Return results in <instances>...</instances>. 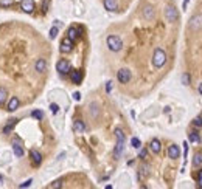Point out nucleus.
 <instances>
[{
  "label": "nucleus",
  "mask_w": 202,
  "mask_h": 189,
  "mask_svg": "<svg viewBox=\"0 0 202 189\" xmlns=\"http://www.w3.org/2000/svg\"><path fill=\"white\" fill-rule=\"evenodd\" d=\"M30 157H31V160H33V163H34L36 166H39V164L42 163V153H41L39 150L31 149V150H30Z\"/></svg>",
  "instance_id": "10"
},
{
  "label": "nucleus",
  "mask_w": 202,
  "mask_h": 189,
  "mask_svg": "<svg viewBox=\"0 0 202 189\" xmlns=\"http://www.w3.org/2000/svg\"><path fill=\"white\" fill-rule=\"evenodd\" d=\"M188 138H190V141H191V143H199V141H200V138H199L197 132H190V133H188Z\"/></svg>",
  "instance_id": "23"
},
{
  "label": "nucleus",
  "mask_w": 202,
  "mask_h": 189,
  "mask_svg": "<svg viewBox=\"0 0 202 189\" xmlns=\"http://www.w3.org/2000/svg\"><path fill=\"white\" fill-rule=\"evenodd\" d=\"M197 90H199V93L202 94V84H199V88H197Z\"/></svg>",
  "instance_id": "41"
},
{
  "label": "nucleus",
  "mask_w": 202,
  "mask_h": 189,
  "mask_svg": "<svg viewBox=\"0 0 202 189\" xmlns=\"http://www.w3.org/2000/svg\"><path fill=\"white\" fill-rule=\"evenodd\" d=\"M56 70L61 73V74H67L70 70H72V65L67 59H59L58 64H56Z\"/></svg>",
  "instance_id": "4"
},
{
  "label": "nucleus",
  "mask_w": 202,
  "mask_h": 189,
  "mask_svg": "<svg viewBox=\"0 0 202 189\" xmlns=\"http://www.w3.org/2000/svg\"><path fill=\"white\" fill-rule=\"evenodd\" d=\"M31 183H33V180H27L25 183L20 184V187H28V186H31Z\"/></svg>",
  "instance_id": "33"
},
{
  "label": "nucleus",
  "mask_w": 202,
  "mask_h": 189,
  "mask_svg": "<svg viewBox=\"0 0 202 189\" xmlns=\"http://www.w3.org/2000/svg\"><path fill=\"white\" fill-rule=\"evenodd\" d=\"M149 149H151L154 153H160V150H162V144H160V141L154 138V140L151 141V144H149Z\"/></svg>",
  "instance_id": "19"
},
{
  "label": "nucleus",
  "mask_w": 202,
  "mask_h": 189,
  "mask_svg": "<svg viewBox=\"0 0 202 189\" xmlns=\"http://www.w3.org/2000/svg\"><path fill=\"white\" fill-rule=\"evenodd\" d=\"M58 36V28L56 27H53L51 30H50V39H55Z\"/></svg>",
  "instance_id": "30"
},
{
  "label": "nucleus",
  "mask_w": 202,
  "mask_h": 189,
  "mask_svg": "<svg viewBox=\"0 0 202 189\" xmlns=\"http://www.w3.org/2000/svg\"><path fill=\"white\" fill-rule=\"evenodd\" d=\"M31 116L36 118V120H42V118H44V113H42L41 110H34V112H31Z\"/></svg>",
  "instance_id": "26"
},
{
  "label": "nucleus",
  "mask_w": 202,
  "mask_h": 189,
  "mask_svg": "<svg viewBox=\"0 0 202 189\" xmlns=\"http://www.w3.org/2000/svg\"><path fill=\"white\" fill-rule=\"evenodd\" d=\"M166 62V53L163 48H156L154 54H152V65L156 68H162Z\"/></svg>",
  "instance_id": "1"
},
{
  "label": "nucleus",
  "mask_w": 202,
  "mask_h": 189,
  "mask_svg": "<svg viewBox=\"0 0 202 189\" xmlns=\"http://www.w3.org/2000/svg\"><path fill=\"white\" fill-rule=\"evenodd\" d=\"M108 47L111 51H120L123 48V42L118 36H109L108 37Z\"/></svg>",
  "instance_id": "3"
},
{
  "label": "nucleus",
  "mask_w": 202,
  "mask_h": 189,
  "mask_svg": "<svg viewBox=\"0 0 202 189\" xmlns=\"http://www.w3.org/2000/svg\"><path fill=\"white\" fill-rule=\"evenodd\" d=\"M81 33H82V30H81V28H75V27H72V28H68V31H67V34H68L67 37H68V39H72V40L75 42V40L81 36Z\"/></svg>",
  "instance_id": "9"
},
{
  "label": "nucleus",
  "mask_w": 202,
  "mask_h": 189,
  "mask_svg": "<svg viewBox=\"0 0 202 189\" xmlns=\"http://www.w3.org/2000/svg\"><path fill=\"white\" fill-rule=\"evenodd\" d=\"M73 130H75L76 133H82V132L86 130V126H84V123H82L81 120H76V121L73 123Z\"/></svg>",
  "instance_id": "21"
},
{
  "label": "nucleus",
  "mask_w": 202,
  "mask_h": 189,
  "mask_svg": "<svg viewBox=\"0 0 202 189\" xmlns=\"http://www.w3.org/2000/svg\"><path fill=\"white\" fill-rule=\"evenodd\" d=\"M154 16H156V11H154V8H152V6H146V8L143 10V17H145V19L152 20V19H154Z\"/></svg>",
  "instance_id": "18"
},
{
  "label": "nucleus",
  "mask_w": 202,
  "mask_h": 189,
  "mask_svg": "<svg viewBox=\"0 0 202 189\" xmlns=\"http://www.w3.org/2000/svg\"><path fill=\"white\" fill-rule=\"evenodd\" d=\"M73 98H75L76 101H79V99H81V94H79V93L76 91V93H73Z\"/></svg>",
  "instance_id": "38"
},
{
  "label": "nucleus",
  "mask_w": 202,
  "mask_h": 189,
  "mask_svg": "<svg viewBox=\"0 0 202 189\" xmlns=\"http://www.w3.org/2000/svg\"><path fill=\"white\" fill-rule=\"evenodd\" d=\"M61 186H62V184H61V181H55V183H51L48 187H50V189H53V187H61Z\"/></svg>",
  "instance_id": "32"
},
{
  "label": "nucleus",
  "mask_w": 202,
  "mask_h": 189,
  "mask_svg": "<svg viewBox=\"0 0 202 189\" xmlns=\"http://www.w3.org/2000/svg\"><path fill=\"white\" fill-rule=\"evenodd\" d=\"M202 163V153H196L193 158V166H199Z\"/></svg>",
  "instance_id": "24"
},
{
  "label": "nucleus",
  "mask_w": 202,
  "mask_h": 189,
  "mask_svg": "<svg viewBox=\"0 0 202 189\" xmlns=\"http://www.w3.org/2000/svg\"><path fill=\"white\" fill-rule=\"evenodd\" d=\"M187 3H188V0H185V2H183V8H187Z\"/></svg>",
  "instance_id": "43"
},
{
  "label": "nucleus",
  "mask_w": 202,
  "mask_h": 189,
  "mask_svg": "<svg viewBox=\"0 0 202 189\" xmlns=\"http://www.w3.org/2000/svg\"><path fill=\"white\" fill-rule=\"evenodd\" d=\"M117 79H118L121 84H128V82L131 81V71H129L128 68H121V70H118V73H117Z\"/></svg>",
  "instance_id": "6"
},
{
  "label": "nucleus",
  "mask_w": 202,
  "mask_h": 189,
  "mask_svg": "<svg viewBox=\"0 0 202 189\" xmlns=\"http://www.w3.org/2000/svg\"><path fill=\"white\" fill-rule=\"evenodd\" d=\"M7 96H8L7 88L0 87V106H2V104H5V101H7Z\"/></svg>",
  "instance_id": "22"
},
{
  "label": "nucleus",
  "mask_w": 202,
  "mask_h": 189,
  "mask_svg": "<svg viewBox=\"0 0 202 189\" xmlns=\"http://www.w3.org/2000/svg\"><path fill=\"white\" fill-rule=\"evenodd\" d=\"M13 150H14V155H16V157H19V158L24 155V147L20 146V143H19L17 140H14V141H13Z\"/></svg>",
  "instance_id": "17"
},
{
  "label": "nucleus",
  "mask_w": 202,
  "mask_h": 189,
  "mask_svg": "<svg viewBox=\"0 0 202 189\" xmlns=\"http://www.w3.org/2000/svg\"><path fill=\"white\" fill-rule=\"evenodd\" d=\"M70 79H72V82H73V84L79 85V84H81V81H82V73H81L79 70H73V71L70 73Z\"/></svg>",
  "instance_id": "12"
},
{
  "label": "nucleus",
  "mask_w": 202,
  "mask_h": 189,
  "mask_svg": "<svg viewBox=\"0 0 202 189\" xmlns=\"http://www.w3.org/2000/svg\"><path fill=\"white\" fill-rule=\"evenodd\" d=\"M168 157L173 158V160H176V158L180 157V150H179V147H177L176 144H173V146L168 147Z\"/></svg>",
  "instance_id": "13"
},
{
  "label": "nucleus",
  "mask_w": 202,
  "mask_h": 189,
  "mask_svg": "<svg viewBox=\"0 0 202 189\" xmlns=\"http://www.w3.org/2000/svg\"><path fill=\"white\" fill-rule=\"evenodd\" d=\"M182 84H183V85H188V84H190V74H188V73H183V74H182Z\"/></svg>",
  "instance_id": "28"
},
{
  "label": "nucleus",
  "mask_w": 202,
  "mask_h": 189,
  "mask_svg": "<svg viewBox=\"0 0 202 189\" xmlns=\"http://www.w3.org/2000/svg\"><path fill=\"white\" fill-rule=\"evenodd\" d=\"M47 8H48V0H45V2L42 3V10H44V11H47Z\"/></svg>",
  "instance_id": "37"
},
{
  "label": "nucleus",
  "mask_w": 202,
  "mask_h": 189,
  "mask_svg": "<svg viewBox=\"0 0 202 189\" xmlns=\"http://www.w3.org/2000/svg\"><path fill=\"white\" fill-rule=\"evenodd\" d=\"M148 169H149V167H148L146 164H143V166H142V174H145V175H146V174H148Z\"/></svg>",
  "instance_id": "36"
},
{
  "label": "nucleus",
  "mask_w": 202,
  "mask_h": 189,
  "mask_svg": "<svg viewBox=\"0 0 202 189\" xmlns=\"http://www.w3.org/2000/svg\"><path fill=\"white\" fill-rule=\"evenodd\" d=\"M193 126H196V127H202V118H200V116L194 118V120H193Z\"/></svg>",
  "instance_id": "29"
},
{
  "label": "nucleus",
  "mask_w": 202,
  "mask_h": 189,
  "mask_svg": "<svg viewBox=\"0 0 202 189\" xmlns=\"http://www.w3.org/2000/svg\"><path fill=\"white\" fill-rule=\"evenodd\" d=\"M146 155H148V150H146V149H142V150H140V158H146Z\"/></svg>",
  "instance_id": "34"
},
{
  "label": "nucleus",
  "mask_w": 202,
  "mask_h": 189,
  "mask_svg": "<svg viewBox=\"0 0 202 189\" xmlns=\"http://www.w3.org/2000/svg\"><path fill=\"white\" fill-rule=\"evenodd\" d=\"M187 153H188V143H183V155L187 157Z\"/></svg>",
  "instance_id": "35"
},
{
  "label": "nucleus",
  "mask_w": 202,
  "mask_h": 189,
  "mask_svg": "<svg viewBox=\"0 0 202 189\" xmlns=\"http://www.w3.org/2000/svg\"><path fill=\"white\" fill-rule=\"evenodd\" d=\"M199 186L202 187V170L199 172Z\"/></svg>",
  "instance_id": "40"
},
{
  "label": "nucleus",
  "mask_w": 202,
  "mask_h": 189,
  "mask_svg": "<svg viewBox=\"0 0 202 189\" xmlns=\"http://www.w3.org/2000/svg\"><path fill=\"white\" fill-rule=\"evenodd\" d=\"M59 50H61L62 53H70V51L73 50V40H72V39H68V37L62 39V42H61V47H59Z\"/></svg>",
  "instance_id": "7"
},
{
  "label": "nucleus",
  "mask_w": 202,
  "mask_h": 189,
  "mask_svg": "<svg viewBox=\"0 0 202 189\" xmlns=\"http://www.w3.org/2000/svg\"><path fill=\"white\" fill-rule=\"evenodd\" d=\"M131 144H132V147H135V149H138L140 146H142V141L137 138V136H134L132 140H131Z\"/></svg>",
  "instance_id": "25"
},
{
  "label": "nucleus",
  "mask_w": 202,
  "mask_h": 189,
  "mask_svg": "<svg viewBox=\"0 0 202 189\" xmlns=\"http://www.w3.org/2000/svg\"><path fill=\"white\" fill-rule=\"evenodd\" d=\"M115 136H117V146H115L114 155H115V158H120L121 153H123V149H125V133H123V130L117 129L115 130Z\"/></svg>",
  "instance_id": "2"
},
{
  "label": "nucleus",
  "mask_w": 202,
  "mask_h": 189,
  "mask_svg": "<svg viewBox=\"0 0 202 189\" xmlns=\"http://www.w3.org/2000/svg\"><path fill=\"white\" fill-rule=\"evenodd\" d=\"M13 3H14V0H0V6H3V8L11 6Z\"/></svg>",
  "instance_id": "27"
},
{
  "label": "nucleus",
  "mask_w": 202,
  "mask_h": 189,
  "mask_svg": "<svg viewBox=\"0 0 202 189\" xmlns=\"http://www.w3.org/2000/svg\"><path fill=\"white\" fill-rule=\"evenodd\" d=\"M20 8L25 13L31 14L34 11V0H20Z\"/></svg>",
  "instance_id": "8"
},
{
  "label": "nucleus",
  "mask_w": 202,
  "mask_h": 189,
  "mask_svg": "<svg viewBox=\"0 0 202 189\" xmlns=\"http://www.w3.org/2000/svg\"><path fill=\"white\" fill-rule=\"evenodd\" d=\"M17 121H19V120H16V118L10 120V121H8V124L3 127V133H11V132H13V129H14V126L17 124Z\"/></svg>",
  "instance_id": "20"
},
{
  "label": "nucleus",
  "mask_w": 202,
  "mask_h": 189,
  "mask_svg": "<svg viewBox=\"0 0 202 189\" xmlns=\"http://www.w3.org/2000/svg\"><path fill=\"white\" fill-rule=\"evenodd\" d=\"M200 25H202V17H200V16H194V17L190 20V28L194 30V31H196Z\"/></svg>",
  "instance_id": "16"
},
{
  "label": "nucleus",
  "mask_w": 202,
  "mask_h": 189,
  "mask_svg": "<svg viewBox=\"0 0 202 189\" xmlns=\"http://www.w3.org/2000/svg\"><path fill=\"white\" fill-rule=\"evenodd\" d=\"M103 3H104V8L108 11H117V8H118L117 0H103Z\"/></svg>",
  "instance_id": "14"
},
{
  "label": "nucleus",
  "mask_w": 202,
  "mask_h": 189,
  "mask_svg": "<svg viewBox=\"0 0 202 189\" xmlns=\"http://www.w3.org/2000/svg\"><path fill=\"white\" fill-rule=\"evenodd\" d=\"M111 90H112V82H108V85H106V91L109 93Z\"/></svg>",
  "instance_id": "39"
},
{
  "label": "nucleus",
  "mask_w": 202,
  "mask_h": 189,
  "mask_svg": "<svg viewBox=\"0 0 202 189\" xmlns=\"http://www.w3.org/2000/svg\"><path fill=\"white\" fill-rule=\"evenodd\" d=\"M0 184H3V177L0 175Z\"/></svg>",
  "instance_id": "42"
},
{
  "label": "nucleus",
  "mask_w": 202,
  "mask_h": 189,
  "mask_svg": "<svg viewBox=\"0 0 202 189\" xmlns=\"http://www.w3.org/2000/svg\"><path fill=\"white\" fill-rule=\"evenodd\" d=\"M19 106H20L19 98H17V96H13V98L10 99V103H8V110H10V112H14V110L19 109Z\"/></svg>",
  "instance_id": "15"
},
{
  "label": "nucleus",
  "mask_w": 202,
  "mask_h": 189,
  "mask_svg": "<svg viewBox=\"0 0 202 189\" xmlns=\"http://www.w3.org/2000/svg\"><path fill=\"white\" fill-rule=\"evenodd\" d=\"M50 109H51V112H53V113H58V112H59V106H58V104H51V106H50Z\"/></svg>",
  "instance_id": "31"
},
{
  "label": "nucleus",
  "mask_w": 202,
  "mask_h": 189,
  "mask_svg": "<svg viewBox=\"0 0 202 189\" xmlns=\"http://www.w3.org/2000/svg\"><path fill=\"white\" fill-rule=\"evenodd\" d=\"M165 17H166L168 22H177L179 13H177V10L174 6H166L165 8Z\"/></svg>",
  "instance_id": "5"
},
{
  "label": "nucleus",
  "mask_w": 202,
  "mask_h": 189,
  "mask_svg": "<svg viewBox=\"0 0 202 189\" xmlns=\"http://www.w3.org/2000/svg\"><path fill=\"white\" fill-rule=\"evenodd\" d=\"M34 67H36V71H37V73H45L48 65H47V61L41 57V59L36 61V65H34Z\"/></svg>",
  "instance_id": "11"
}]
</instances>
